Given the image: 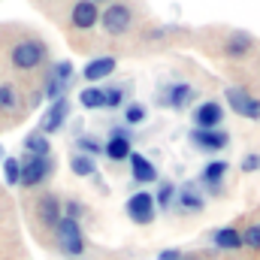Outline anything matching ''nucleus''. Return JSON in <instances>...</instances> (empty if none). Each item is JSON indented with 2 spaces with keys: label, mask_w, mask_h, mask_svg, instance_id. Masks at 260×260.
I'll use <instances>...</instances> for the list:
<instances>
[{
  "label": "nucleus",
  "mask_w": 260,
  "mask_h": 260,
  "mask_svg": "<svg viewBox=\"0 0 260 260\" xmlns=\"http://www.w3.org/2000/svg\"><path fill=\"white\" fill-rule=\"evenodd\" d=\"M49 61V46L40 37H21L9 46V64L18 73H37Z\"/></svg>",
  "instance_id": "1"
},
{
  "label": "nucleus",
  "mask_w": 260,
  "mask_h": 260,
  "mask_svg": "<svg viewBox=\"0 0 260 260\" xmlns=\"http://www.w3.org/2000/svg\"><path fill=\"white\" fill-rule=\"evenodd\" d=\"M100 27L109 40H121L133 34L136 27V9L130 6L127 0H112L103 12H100Z\"/></svg>",
  "instance_id": "2"
},
{
  "label": "nucleus",
  "mask_w": 260,
  "mask_h": 260,
  "mask_svg": "<svg viewBox=\"0 0 260 260\" xmlns=\"http://www.w3.org/2000/svg\"><path fill=\"white\" fill-rule=\"evenodd\" d=\"M55 230H58V248H61L64 254H70V257L85 254L88 242H85V233H82L79 221H73V218H61Z\"/></svg>",
  "instance_id": "3"
},
{
  "label": "nucleus",
  "mask_w": 260,
  "mask_h": 260,
  "mask_svg": "<svg viewBox=\"0 0 260 260\" xmlns=\"http://www.w3.org/2000/svg\"><path fill=\"white\" fill-rule=\"evenodd\" d=\"M52 170H55L52 157H27V160L21 164L18 185H21V188H40V185L52 176Z\"/></svg>",
  "instance_id": "4"
},
{
  "label": "nucleus",
  "mask_w": 260,
  "mask_h": 260,
  "mask_svg": "<svg viewBox=\"0 0 260 260\" xmlns=\"http://www.w3.org/2000/svg\"><path fill=\"white\" fill-rule=\"evenodd\" d=\"M224 97H227V103H230V109H233L236 115L251 118V121H260V100L257 97H251V91L230 85V88L224 91Z\"/></svg>",
  "instance_id": "5"
},
{
  "label": "nucleus",
  "mask_w": 260,
  "mask_h": 260,
  "mask_svg": "<svg viewBox=\"0 0 260 260\" xmlns=\"http://www.w3.org/2000/svg\"><path fill=\"white\" fill-rule=\"evenodd\" d=\"M254 46H257V43H254L251 34H245V30H233V34L224 37L221 52H224V58H230V61H245V58H251Z\"/></svg>",
  "instance_id": "6"
},
{
  "label": "nucleus",
  "mask_w": 260,
  "mask_h": 260,
  "mask_svg": "<svg viewBox=\"0 0 260 260\" xmlns=\"http://www.w3.org/2000/svg\"><path fill=\"white\" fill-rule=\"evenodd\" d=\"M100 21V6L97 3H91V0H76L73 6H70V27L73 30H91L94 24Z\"/></svg>",
  "instance_id": "7"
},
{
  "label": "nucleus",
  "mask_w": 260,
  "mask_h": 260,
  "mask_svg": "<svg viewBox=\"0 0 260 260\" xmlns=\"http://www.w3.org/2000/svg\"><path fill=\"white\" fill-rule=\"evenodd\" d=\"M154 197L148 194V191H136V194L127 200V206H124V212L130 215V221L133 224H151L154 221Z\"/></svg>",
  "instance_id": "8"
},
{
  "label": "nucleus",
  "mask_w": 260,
  "mask_h": 260,
  "mask_svg": "<svg viewBox=\"0 0 260 260\" xmlns=\"http://www.w3.org/2000/svg\"><path fill=\"white\" fill-rule=\"evenodd\" d=\"M37 218L43 227H58V221L64 218V203L58 194H43L37 200Z\"/></svg>",
  "instance_id": "9"
},
{
  "label": "nucleus",
  "mask_w": 260,
  "mask_h": 260,
  "mask_svg": "<svg viewBox=\"0 0 260 260\" xmlns=\"http://www.w3.org/2000/svg\"><path fill=\"white\" fill-rule=\"evenodd\" d=\"M224 121V106L215 103V100H206L194 109V124L197 130H218Z\"/></svg>",
  "instance_id": "10"
},
{
  "label": "nucleus",
  "mask_w": 260,
  "mask_h": 260,
  "mask_svg": "<svg viewBox=\"0 0 260 260\" xmlns=\"http://www.w3.org/2000/svg\"><path fill=\"white\" fill-rule=\"evenodd\" d=\"M24 112V97L18 91V85L12 82H0V115L6 118H15Z\"/></svg>",
  "instance_id": "11"
},
{
  "label": "nucleus",
  "mask_w": 260,
  "mask_h": 260,
  "mask_svg": "<svg viewBox=\"0 0 260 260\" xmlns=\"http://www.w3.org/2000/svg\"><path fill=\"white\" fill-rule=\"evenodd\" d=\"M191 142L203 151H221L230 145V136L224 130H191Z\"/></svg>",
  "instance_id": "12"
},
{
  "label": "nucleus",
  "mask_w": 260,
  "mask_h": 260,
  "mask_svg": "<svg viewBox=\"0 0 260 260\" xmlns=\"http://www.w3.org/2000/svg\"><path fill=\"white\" fill-rule=\"evenodd\" d=\"M67 115H70V103H67L64 97L61 100H55L52 103V109L46 112V118H43V124H40V133H55V130H61L64 127V121H67Z\"/></svg>",
  "instance_id": "13"
},
{
  "label": "nucleus",
  "mask_w": 260,
  "mask_h": 260,
  "mask_svg": "<svg viewBox=\"0 0 260 260\" xmlns=\"http://www.w3.org/2000/svg\"><path fill=\"white\" fill-rule=\"evenodd\" d=\"M176 206H179V212H203L206 197L197 191V185H185L176 191Z\"/></svg>",
  "instance_id": "14"
},
{
  "label": "nucleus",
  "mask_w": 260,
  "mask_h": 260,
  "mask_svg": "<svg viewBox=\"0 0 260 260\" xmlns=\"http://www.w3.org/2000/svg\"><path fill=\"white\" fill-rule=\"evenodd\" d=\"M103 154H106L109 160H127V157H130V139H127V133H124V130H115V133L106 139Z\"/></svg>",
  "instance_id": "15"
},
{
  "label": "nucleus",
  "mask_w": 260,
  "mask_h": 260,
  "mask_svg": "<svg viewBox=\"0 0 260 260\" xmlns=\"http://www.w3.org/2000/svg\"><path fill=\"white\" fill-rule=\"evenodd\" d=\"M227 160H212V164H206L203 167V176H200V182L209 188V191H221V182H224V176H227Z\"/></svg>",
  "instance_id": "16"
},
{
  "label": "nucleus",
  "mask_w": 260,
  "mask_h": 260,
  "mask_svg": "<svg viewBox=\"0 0 260 260\" xmlns=\"http://www.w3.org/2000/svg\"><path fill=\"white\" fill-rule=\"evenodd\" d=\"M130 170H133V179L139 182V185H148V182H154L157 179V170H154V164L151 160H145L142 154H136V151H130Z\"/></svg>",
  "instance_id": "17"
},
{
  "label": "nucleus",
  "mask_w": 260,
  "mask_h": 260,
  "mask_svg": "<svg viewBox=\"0 0 260 260\" xmlns=\"http://www.w3.org/2000/svg\"><path fill=\"white\" fill-rule=\"evenodd\" d=\"M109 73H115V58H112V55L94 58L91 64H85V70H82V76H85L88 82H100V79H106Z\"/></svg>",
  "instance_id": "18"
},
{
  "label": "nucleus",
  "mask_w": 260,
  "mask_h": 260,
  "mask_svg": "<svg viewBox=\"0 0 260 260\" xmlns=\"http://www.w3.org/2000/svg\"><path fill=\"white\" fill-rule=\"evenodd\" d=\"M191 100H194V88L185 85V82H179V85H170V88H167V100H164V103H167L170 109H185Z\"/></svg>",
  "instance_id": "19"
},
{
  "label": "nucleus",
  "mask_w": 260,
  "mask_h": 260,
  "mask_svg": "<svg viewBox=\"0 0 260 260\" xmlns=\"http://www.w3.org/2000/svg\"><path fill=\"white\" fill-rule=\"evenodd\" d=\"M212 242H215V248H221V251H236V248H242V233L233 230V227H221V230H215Z\"/></svg>",
  "instance_id": "20"
},
{
  "label": "nucleus",
  "mask_w": 260,
  "mask_h": 260,
  "mask_svg": "<svg viewBox=\"0 0 260 260\" xmlns=\"http://www.w3.org/2000/svg\"><path fill=\"white\" fill-rule=\"evenodd\" d=\"M24 148H27V154H30V157H49V151H52V145H49L46 133H40V130H34V133H27V136H24Z\"/></svg>",
  "instance_id": "21"
},
{
  "label": "nucleus",
  "mask_w": 260,
  "mask_h": 260,
  "mask_svg": "<svg viewBox=\"0 0 260 260\" xmlns=\"http://www.w3.org/2000/svg\"><path fill=\"white\" fill-rule=\"evenodd\" d=\"M70 170H73L76 176H82V179H88V176L97 173V167H94V160H91L88 154H73V157H70Z\"/></svg>",
  "instance_id": "22"
},
{
  "label": "nucleus",
  "mask_w": 260,
  "mask_h": 260,
  "mask_svg": "<svg viewBox=\"0 0 260 260\" xmlns=\"http://www.w3.org/2000/svg\"><path fill=\"white\" fill-rule=\"evenodd\" d=\"M79 103L85 109H103V88H85L79 94Z\"/></svg>",
  "instance_id": "23"
},
{
  "label": "nucleus",
  "mask_w": 260,
  "mask_h": 260,
  "mask_svg": "<svg viewBox=\"0 0 260 260\" xmlns=\"http://www.w3.org/2000/svg\"><path fill=\"white\" fill-rule=\"evenodd\" d=\"M124 103V88L115 85V88H103V109H118Z\"/></svg>",
  "instance_id": "24"
},
{
  "label": "nucleus",
  "mask_w": 260,
  "mask_h": 260,
  "mask_svg": "<svg viewBox=\"0 0 260 260\" xmlns=\"http://www.w3.org/2000/svg\"><path fill=\"white\" fill-rule=\"evenodd\" d=\"M173 203H176V185H173V182H164V185L157 188L154 206H160V209H170Z\"/></svg>",
  "instance_id": "25"
},
{
  "label": "nucleus",
  "mask_w": 260,
  "mask_h": 260,
  "mask_svg": "<svg viewBox=\"0 0 260 260\" xmlns=\"http://www.w3.org/2000/svg\"><path fill=\"white\" fill-rule=\"evenodd\" d=\"M18 176H21V160L6 157V160H3V182H6V185H18Z\"/></svg>",
  "instance_id": "26"
},
{
  "label": "nucleus",
  "mask_w": 260,
  "mask_h": 260,
  "mask_svg": "<svg viewBox=\"0 0 260 260\" xmlns=\"http://www.w3.org/2000/svg\"><path fill=\"white\" fill-rule=\"evenodd\" d=\"M242 245H248V248L260 251V224H251V227L242 233Z\"/></svg>",
  "instance_id": "27"
},
{
  "label": "nucleus",
  "mask_w": 260,
  "mask_h": 260,
  "mask_svg": "<svg viewBox=\"0 0 260 260\" xmlns=\"http://www.w3.org/2000/svg\"><path fill=\"white\" fill-rule=\"evenodd\" d=\"M124 118H127V124H142V121H145V106L130 103L127 109H124Z\"/></svg>",
  "instance_id": "28"
},
{
  "label": "nucleus",
  "mask_w": 260,
  "mask_h": 260,
  "mask_svg": "<svg viewBox=\"0 0 260 260\" xmlns=\"http://www.w3.org/2000/svg\"><path fill=\"white\" fill-rule=\"evenodd\" d=\"M76 145H79V148H82V151H85L88 157H91V154H100V151H103V145H100L97 139H91V136H79V142H76Z\"/></svg>",
  "instance_id": "29"
},
{
  "label": "nucleus",
  "mask_w": 260,
  "mask_h": 260,
  "mask_svg": "<svg viewBox=\"0 0 260 260\" xmlns=\"http://www.w3.org/2000/svg\"><path fill=\"white\" fill-rule=\"evenodd\" d=\"M52 76H58L61 82H70V79H73V64H70V61H61V64H55Z\"/></svg>",
  "instance_id": "30"
},
{
  "label": "nucleus",
  "mask_w": 260,
  "mask_h": 260,
  "mask_svg": "<svg viewBox=\"0 0 260 260\" xmlns=\"http://www.w3.org/2000/svg\"><path fill=\"white\" fill-rule=\"evenodd\" d=\"M242 170H245V173H257L260 170V154H245V157H242Z\"/></svg>",
  "instance_id": "31"
},
{
  "label": "nucleus",
  "mask_w": 260,
  "mask_h": 260,
  "mask_svg": "<svg viewBox=\"0 0 260 260\" xmlns=\"http://www.w3.org/2000/svg\"><path fill=\"white\" fill-rule=\"evenodd\" d=\"M82 212H85V209H82L76 200H70V203L64 206V218H73V221H79V215H82Z\"/></svg>",
  "instance_id": "32"
},
{
  "label": "nucleus",
  "mask_w": 260,
  "mask_h": 260,
  "mask_svg": "<svg viewBox=\"0 0 260 260\" xmlns=\"http://www.w3.org/2000/svg\"><path fill=\"white\" fill-rule=\"evenodd\" d=\"M160 260H182V251H176V248H167V251H160Z\"/></svg>",
  "instance_id": "33"
},
{
  "label": "nucleus",
  "mask_w": 260,
  "mask_h": 260,
  "mask_svg": "<svg viewBox=\"0 0 260 260\" xmlns=\"http://www.w3.org/2000/svg\"><path fill=\"white\" fill-rule=\"evenodd\" d=\"M43 3H49V6H58V3H61V0H43Z\"/></svg>",
  "instance_id": "34"
},
{
  "label": "nucleus",
  "mask_w": 260,
  "mask_h": 260,
  "mask_svg": "<svg viewBox=\"0 0 260 260\" xmlns=\"http://www.w3.org/2000/svg\"><path fill=\"white\" fill-rule=\"evenodd\" d=\"M91 3H97V6H100V3H106V0H91Z\"/></svg>",
  "instance_id": "35"
},
{
  "label": "nucleus",
  "mask_w": 260,
  "mask_h": 260,
  "mask_svg": "<svg viewBox=\"0 0 260 260\" xmlns=\"http://www.w3.org/2000/svg\"><path fill=\"white\" fill-rule=\"evenodd\" d=\"M182 260H194V257H182Z\"/></svg>",
  "instance_id": "36"
}]
</instances>
